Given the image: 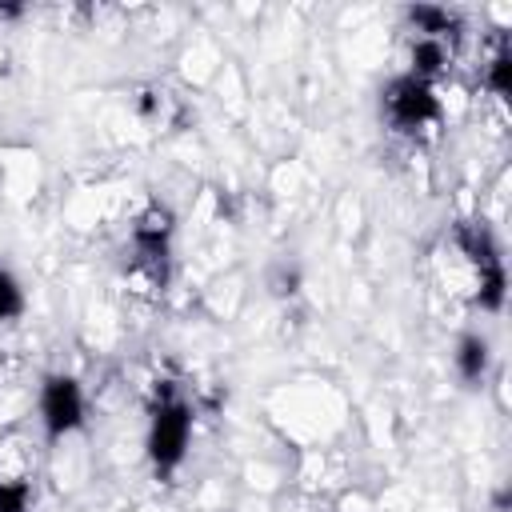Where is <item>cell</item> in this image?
<instances>
[{
    "instance_id": "3957f363",
    "label": "cell",
    "mask_w": 512,
    "mask_h": 512,
    "mask_svg": "<svg viewBox=\"0 0 512 512\" xmlns=\"http://www.w3.org/2000/svg\"><path fill=\"white\" fill-rule=\"evenodd\" d=\"M380 112L392 132L412 136V140L432 136L440 128V100H436L432 84H424L416 76H396L380 96Z\"/></svg>"
},
{
    "instance_id": "8fae6325",
    "label": "cell",
    "mask_w": 512,
    "mask_h": 512,
    "mask_svg": "<svg viewBox=\"0 0 512 512\" xmlns=\"http://www.w3.org/2000/svg\"><path fill=\"white\" fill-rule=\"evenodd\" d=\"M20 312H24V288L8 268H0V324L16 320Z\"/></svg>"
},
{
    "instance_id": "52a82bcc",
    "label": "cell",
    "mask_w": 512,
    "mask_h": 512,
    "mask_svg": "<svg viewBox=\"0 0 512 512\" xmlns=\"http://www.w3.org/2000/svg\"><path fill=\"white\" fill-rule=\"evenodd\" d=\"M172 232H176V220H172L168 204L148 200L144 212H140L136 224H132V248H144V252H168V248H172Z\"/></svg>"
},
{
    "instance_id": "30bf717a",
    "label": "cell",
    "mask_w": 512,
    "mask_h": 512,
    "mask_svg": "<svg viewBox=\"0 0 512 512\" xmlns=\"http://www.w3.org/2000/svg\"><path fill=\"white\" fill-rule=\"evenodd\" d=\"M484 88L496 96V100H504L508 96V88H512V52H508V44L504 40H496V48H492V56H488V64H484Z\"/></svg>"
},
{
    "instance_id": "5bb4252c",
    "label": "cell",
    "mask_w": 512,
    "mask_h": 512,
    "mask_svg": "<svg viewBox=\"0 0 512 512\" xmlns=\"http://www.w3.org/2000/svg\"><path fill=\"white\" fill-rule=\"evenodd\" d=\"M20 12H24L20 4H0V20H16Z\"/></svg>"
},
{
    "instance_id": "6da1fadb",
    "label": "cell",
    "mask_w": 512,
    "mask_h": 512,
    "mask_svg": "<svg viewBox=\"0 0 512 512\" xmlns=\"http://www.w3.org/2000/svg\"><path fill=\"white\" fill-rule=\"evenodd\" d=\"M432 268L444 284V292L484 308V312H500L504 308V292H508V276H504V260L500 248L492 240V232L476 220H460L444 232Z\"/></svg>"
},
{
    "instance_id": "8992f818",
    "label": "cell",
    "mask_w": 512,
    "mask_h": 512,
    "mask_svg": "<svg viewBox=\"0 0 512 512\" xmlns=\"http://www.w3.org/2000/svg\"><path fill=\"white\" fill-rule=\"evenodd\" d=\"M124 280L136 296L144 300H156L164 288H168V252H144V248H132V256L124 260Z\"/></svg>"
},
{
    "instance_id": "7c38bea8",
    "label": "cell",
    "mask_w": 512,
    "mask_h": 512,
    "mask_svg": "<svg viewBox=\"0 0 512 512\" xmlns=\"http://www.w3.org/2000/svg\"><path fill=\"white\" fill-rule=\"evenodd\" d=\"M164 108H168V96H164L160 88H148V92H140V100H136V112H140L148 124H164Z\"/></svg>"
},
{
    "instance_id": "ba28073f",
    "label": "cell",
    "mask_w": 512,
    "mask_h": 512,
    "mask_svg": "<svg viewBox=\"0 0 512 512\" xmlns=\"http://www.w3.org/2000/svg\"><path fill=\"white\" fill-rule=\"evenodd\" d=\"M412 72L408 76H416V80H424V84H432L440 72H448V64H452V52H448V40H440V36H416L412 40Z\"/></svg>"
},
{
    "instance_id": "9c48e42d",
    "label": "cell",
    "mask_w": 512,
    "mask_h": 512,
    "mask_svg": "<svg viewBox=\"0 0 512 512\" xmlns=\"http://www.w3.org/2000/svg\"><path fill=\"white\" fill-rule=\"evenodd\" d=\"M452 360H456V372H460L464 384H480L488 376V368H492V344L480 332H464Z\"/></svg>"
},
{
    "instance_id": "5b68a950",
    "label": "cell",
    "mask_w": 512,
    "mask_h": 512,
    "mask_svg": "<svg viewBox=\"0 0 512 512\" xmlns=\"http://www.w3.org/2000/svg\"><path fill=\"white\" fill-rule=\"evenodd\" d=\"M36 488V448L20 428H8L0 436V496L32 500Z\"/></svg>"
},
{
    "instance_id": "4fadbf2b",
    "label": "cell",
    "mask_w": 512,
    "mask_h": 512,
    "mask_svg": "<svg viewBox=\"0 0 512 512\" xmlns=\"http://www.w3.org/2000/svg\"><path fill=\"white\" fill-rule=\"evenodd\" d=\"M296 288H300V272H296V268H276V276H272V292H276V296H284V292L292 296Z\"/></svg>"
},
{
    "instance_id": "7a4b0ae2",
    "label": "cell",
    "mask_w": 512,
    "mask_h": 512,
    "mask_svg": "<svg viewBox=\"0 0 512 512\" xmlns=\"http://www.w3.org/2000/svg\"><path fill=\"white\" fill-rule=\"evenodd\" d=\"M188 440H192V408L172 384H164L156 392L152 420H148V460H152V468L160 476L176 472V464L188 452Z\"/></svg>"
},
{
    "instance_id": "277c9868",
    "label": "cell",
    "mask_w": 512,
    "mask_h": 512,
    "mask_svg": "<svg viewBox=\"0 0 512 512\" xmlns=\"http://www.w3.org/2000/svg\"><path fill=\"white\" fill-rule=\"evenodd\" d=\"M40 424L48 440H64L84 424V392L72 376H48L40 388Z\"/></svg>"
}]
</instances>
